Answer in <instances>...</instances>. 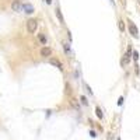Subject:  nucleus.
I'll return each mask as SVG.
<instances>
[{"mask_svg":"<svg viewBox=\"0 0 140 140\" xmlns=\"http://www.w3.org/2000/svg\"><path fill=\"white\" fill-rule=\"evenodd\" d=\"M37 28H38V21H37L35 18H30V20L27 21V31L30 34H34L37 31Z\"/></svg>","mask_w":140,"mask_h":140,"instance_id":"1","label":"nucleus"},{"mask_svg":"<svg viewBox=\"0 0 140 140\" xmlns=\"http://www.w3.org/2000/svg\"><path fill=\"white\" fill-rule=\"evenodd\" d=\"M11 8H13V11H16V13H21V10H23L21 1H20V0H13V1H11Z\"/></svg>","mask_w":140,"mask_h":140,"instance_id":"2","label":"nucleus"},{"mask_svg":"<svg viewBox=\"0 0 140 140\" xmlns=\"http://www.w3.org/2000/svg\"><path fill=\"white\" fill-rule=\"evenodd\" d=\"M129 32L132 34L133 38H139V30H137V27L133 24L132 21H129Z\"/></svg>","mask_w":140,"mask_h":140,"instance_id":"3","label":"nucleus"},{"mask_svg":"<svg viewBox=\"0 0 140 140\" xmlns=\"http://www.w3.org/2000/svg\"><path fill=\"white\" fill-rule=\"evenodd\" d=\"M49 63L52 65V66L58 67L59 70H63V66H62V62H60L59 59H56V58H50V59H49Z\"/></svg>","mask_w":140,"mask_h":140,"instance_id":"4","label":"nucleus"},{"mask_svg":"<svg viewBox=\"0 0 140 140\" xmlns=\"http://www.w3.org/2000/svg\"><path fill=\"white\" fill-rule=\"evenodd\" d=\"M23 10L27 14H32L34 13V7H32V4H30V3H23Z\"/></svg>","mask_w":140,"mask_h":140,"instance_id":"5","label":"nucleus"},{"mask_svg":"<svg viewBox=\"0 0 140 140\" xmlns=\"http://www.w3.org/2000/svg\"><path fill=\"white\" fill-rule=\"evenodd\" d=\"M50 53H52V49L48 48V46H43V48L41 49V56L42 58H48V56H50Z\"/></svg>","mask_w":140,"mask_h":140,"instance_id":"6","label":"nucleus"},{"mask_svg":"<svg viewBox=\"0 0 140 140\" xmlns=\"http://www.w3.org/2000/svg\"><path fill=\"white\" fill-rule=\"evenodd\" d=\"M56 16H58L59 21H60V24H65V18H63V16H62V11H60V8H56Z\"/></svg>","mask_w":140,"mask_h":140,"instance_id":"7","label":"nucleus"},{"mask_svg":"<svg viewBox=\"0 0 140 140\" xmlns=\"http://www.w3.org/2000/svg\"><path fill=\"white\" fill-rule=\"evenodd\" d=\"M62 45H63V49H65V52H66V55L70 56V53H72V50H70V45H69L67 42H63Z\"/></svg>","mask_w":140,"mask_h":140,"instance_id":"8","label":"nucleus"},{"mask_svg":"<svg viewBox=\"0 0 140 140\" xmlns=\"http://www.w3.org/2000/svg\"><path fill=\"white\" fill-rule=\"evenodd\" d=\"M38 39L41 41L42 45H45V43H46V37H45L43 34H38Z\"/></svg>","mask_w":140,"mask_h":140,"instance_id":"9","label":"nucleus"},{"mask_svg":"<svg viewBox=\"0 0 140 140\" xmlns=\"http://www.w3.org/2000/svg\"><path fill=\"white\" fill-rule=\"evenodd\" d=\"M95 114H97V116H98L99 119H102V118H104V114H102V111H101V108H99V107L95 108Z\"/></svg>","mask_w":140,"mask_h":140,"instance_id":"10","label":"nucleus"},{"mask_svg":"<svg viewBox=\"0 0 140 140\" xmlns=\"http://www.w3.org/2000/svg\"><path fill=\"white\" fill-rule=\"evenodd\" d=\"M130 55H132V49H130V48H129V50H128V53H126V55H125V59H126V63H128V62H129V60H130V58H132V56H130Z\"/></svg>","mask_w":140,"mask_h":140,"instance_id":"11","label":"nucleus"},{"mask_svg":"<svg viewBox=\"0 0 140 140\" xmlns=\"http://www.w3.org/2000/svg\"><path fill=\"white\" fill-rule=\"evenodd\" d=\"M80 101H81L83 105H88V101H87V98H85L84 95H81V97H80Z\"/></svg>","mask_w":140,"mask_h":140,"instance_id":"12","label":"nucleus"},{"mask_svg":"<svg viewBox=\"0 0 140 140\" xmlns=\"http://www.w3.org/2000/svg\"><path fill=\"white\" fill-rule=\"evenodd\" d=\"M118 25H119V30L123 32V31H125V23H123V21H119V24H118Z\"/></svg>","mask_w":140,"mask_h":140,"instance_id":"13","label":"nucleus"},{"mask_svg":"<svg viewBox=\"0 0 140 140\" xmlns=\"http://www.w3.org/2000/svg\"><path fill=\"white\" fill-rule=\"evenodd\" d=\"M132 55H133V59H134V60H137V59H139V52H137V50H134Z\"/></svg>","mask_w":140,"mask_h":140,"instance_id":"14","label":"nucleus"},{"mask_svg":"<svg viewBox=\"0 0 140 140\" xmlns=\"http://www.w3.org/2000/svg\"><path fill=\"white\" fill-rule=\"evenodd\" d=\"M90 136H91V137H97V133L94 132V130H91V132H90Z\"/></svg>","mask_w":140,"mask_h":140,"instance_id":"15","label":"nucleus"},{"mask_svg":"<svg viewBox=\"0 0 140 140\" xmlns=\"http://www.w3.org/2000/svg\"><path fill=\"white\" fill-rule=\"evenodd\" d=\"M122 102H123V98L121 97V98H119V101H118V105H122Z\"/></svg>","mask_w":140,"mask_h":140,"instance_id":"16","label":"nucleus"},{"mask_svg":"<svg viewBox=\"0 0 140 140\" xmlns=\"http://www.w3.org/2000/svg\"><path fill=\"white\" fill-rule=\"evenodd\" d=\"M45 3H48V4H50V3H52V0H45Z\"/></svg>","mask_w":140,"mask_h":140,"instance_id":"17","label":"nucleus"},{"mask_svg":"<svg viewBox=\"0 0 140 140\" xmlns=\"http://www.w3.org/2000/svg\"><path fill=\"white\" fill-rule=\"evenodd\" d=\"M116 140H121V139H119V137H118V139H116Z\"/></svg>","mask_w":140,"mask_h":140,"instance_id":"18","label":"nucleus"},{"mask_svg":"<svg viewBox=\"0 0 140 140\" xmlns=\"http://www.w3.org/2000/svg\"><path fill=\"white\" fill-rule=\"evenodd\" d=\"M137 1H139V3H140V0H137Z\"/></svg>","mask_w":140,"mask_h":140,"instance_id":"19","label":"nucleus"},{"mask_svg":"<svg viewBox=\"0 0 140 140\" xmlns=\"http://www.w3.org/2000/svg\"><path fill=\"white\" fill-rule=\"evenodd\" d=\"M43 1H45V0H43Z\"/></svg>","mask_w":140,"mask_h":140,"instance_id":"20","label":"nucleus"}]
</instances>
